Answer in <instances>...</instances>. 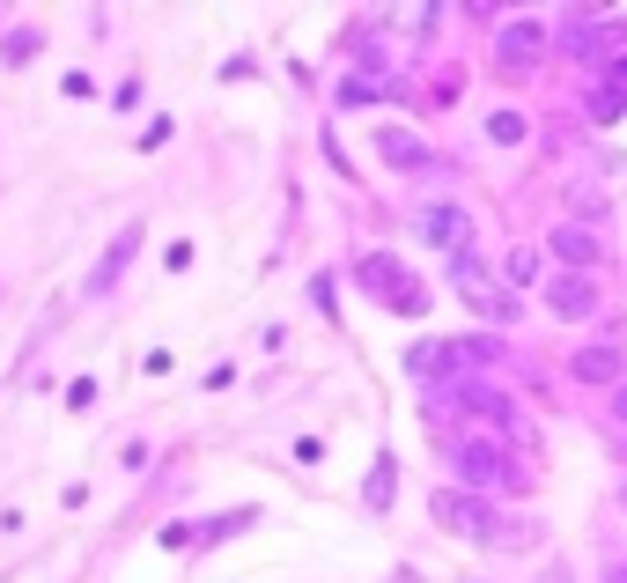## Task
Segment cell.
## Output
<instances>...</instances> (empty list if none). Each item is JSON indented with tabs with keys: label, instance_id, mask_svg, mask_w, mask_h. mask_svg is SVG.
Masks as SVG:
<instances>
[{
	"label": "cell",
	"instance_id": "6da1fadb",
	"mask_svg": "<svg viewBox=\"0 0 627 583\" xmlns=\"http://www.w3.org/2000/svg\"><path fill=\"white\" fill-rule=\"evenodd\" d=\"M355 289H369L377 295V303H385V311H429V289H421V281H413L407 267H399V259H391V251H369L363 267H355Z\"/></svg>",
	"mask_w": 627,
	"mask_h": 583
},
{
	"label": "cell",
	"instance_id": "5bb4252c",
	"mask_svg": "<svg viewBox=\"0 0 627 583\" xmlns=\"http://www.w3.org/2000/svg\"><path fill=\"white\" fill-rule=\"evenodd\" d=\"M525 133H531L525 111H495V119H487V141L495 148H525Z\"/></svg>",
	"mask_w": 627,
	"mask_h": 583
},
{
	"label": "cell",
	"instance_id": "9c48e42d",
	"mask_svg": "<svg viewBox=\"0 0 627 583\" xmlns=\"http://www.w3.org/2000/svg\"><path fill=\"white\" fill-rule=\"evenodd\" d=\"M569 369H576V385H613V391H620L627 355H620V347H576V363H569Z\"/></svg>",
	"mask_w": 627,
	"mask_h": 583
},
{
	"label": "cell",
	"instance_id": "9a60e30c",
	"mask_svg": "<svg viewBox=\"0 0 627 583\" xmlns=\"http://www.w3.org/2000/svg\"><path fill=\"white\" fill-rule=\"evenodd\" d=\"M502 281L509 289H531V281H539V251H531V244H517V251L502 259Z\"/></svg>",
	"mask_w": 627,
	"mask_h": 583
},
{
	"label": "cell",
	"instance_id": "277c9868",
	"mask_svg": "<svg viewBox=\"0 0 627 583\" xmlns=\"http://www.w3.org/2000/svg\"><path fill=\"white\" fill-rule=\"evenodd\" d=\"M413 229H421L429 244H443V251H473V215L451 207V199H429V207L413 215Z\"/></svg>",
	"mask_w": 627,
	"mask_h": 583
},
{
	"label": "cell",
	"instance_id": "e0dca14e",
	"mask_svg": "<svg viewBox=\"0 0 627 583\" xmlns=\"http://www.w3.org/2000/svg\"><path fill=\"white\" fill-rule=\"evenodd\" d=\"M569 207H576V215H591V222H605V193H598V185H583V177L569 185Z\"/></svg>",
	"mask_w": 627,
	"mask_h": 583
},
{
	"label": "cell",
	"instance_id": "ba28073f",
	"mask_svg": "<svg viewBox=\"0 0 627 583\" xmlns=\"http://www.w3.org/2000/svg\"><path fill=\"white\" fill-rule=\"evenodd\" d=\"M377 155H385L391 171H443L429 148L413 141V133H399V126H385V133H377Z\"/></svg>",
	"mask_w": 627,
	"mask_h": 583
},
{
	"label": "cell",
	"instance_id": "52a82bcc",
	"mask_svg": "<svg viewBox=\"0 0 627 583\" xmlns=\"http://www.w3.org/2000/svg\"><path fill=\"white\" fill-rule=\"evenodd\" d=\"M451 369H465L458 341H421V347H407V377H421V385H435V377H451Z\"/></svg>",
	"mask_w": 627,
	"mask_h": 583
},
{
	"label": "cell",
	"instance_id": "44dd1931",
	"mask_svg": "<svg viewBox=\"0 0 627 583\" xmlns=\"http://www.w3.org/2000/svg\"><path fill=\"white\" fill-rule=\"evenodd\" d=\"M613 421H620V429H627V385L613 391Z\"/></svg>",
	"mask_w": 627,
	"mask_h": 583
},
{
	"label": "cell",
	"instance_id": "7402d4cb",
	"mask_svg": "<svg viewBox=\"0 0 627 583\" xmlns=\"http://www.w3.org/2000/svg\"><path fill=\"white\" fill-rule=\"evenodd\" d=\"M605 583H627V561H613V569H605Z\"/></svg>",
	"mask_w": 627,
	"mask_h": 583
},
{
	"label": "cell",
	"instance_id": "7c38bea8",
	"mask_svg": "<svg viewBox=\"0 0 627 583\" xmlns=\"http://www.w3.org/2000/svg\"><path fill=\"white\" fill-rule=\"evenodd\" d=\"M480 547H502V554H525V547H539V525H517V517H495Z\"/></svg>",
	"mask_w": 627,
	"mask_h": 583
},
{
	"label": "cell",
	"instance_id": "8fae6325",
	"mask_svg": "<svg viewBox=\"0 0 627 583\" xmlns=\"http://www.w3.org/2000/svg\"><path fill=\"white\" fill-rule=\"evenodd\" d=\"M539 45H547V37H539V23H509V30H502V67H509V74L531 67V60H539Z\"/></svg>",
	"mask_w": 627,
	"mask_h": 583
},
{
	"label": "cell",
	"instance_id": "30bf717a",
	"mask_svg": "<svg viewBox=\"0 0 627 583\" xmlns=\"http://www.w3.org/2000/svg\"><path fill=\"white\" fill-rule=\"evenodd\" d=\"M554 251L569 259V273H591V267H598V229H583V222H561V229H554Z\"/></svg>",
	"mask_w": 627,
	"mask_h": 583
},
{
	"label": "cell",
	"instance_id": "ffe728a7",
	"mask_svg": "<svg viewBox=\"0 0 627 583\" xmlns=\"http://www.w3.org/2000/svg\"><path fill=\"white\" fill-rule=\"evenodd\" d=\"M605 82H613V89L627 97V60H613V74H605Z\"/></svg>",
	"mask_w": 627,
	"mask_h": 583
},
{
	"label": "cell",
	"instance_id": "7a4b0ae2",
	"mask_svg": "<svg viewBox=\"0 0 627 583\" xmlns=\"http://www.w3.org/2000/svg\"><path fill=\"white\" fill-rule=\"evenodd\" d=\"M509 473V436L502 429H465L458 436V481H465V495H480V487H495Z\"/></svg>",
	"mask_w": 627,
	"mask_h": 583
},
{
	"label": "cell",
	"instance_id": "4fadbf2b",
	"mask_svg": "<svg viewBox=\"0 0 627 583\" xmlns=\"http://www.w3.org/2000/svg\"><path fill=\"white\" fill-rule=\"evenodd\" d=\"M391 481H399V458L385 451V458L369 465V487H363V495H369V510H391Z\"/></svg>",
	"mask_w": 627,
	"mask_h": 583
},
{
	"label": "cell",
	"instance_id": "8992f818",
	"mask_svg": "<svg viewBox=\"0 0 627 583\" xmlns=\"http://www.w3.org/2000/svg\"><path fill=\"white\" fill-rule=\"evenodd\" d=\"M547 311L554 317H591L598 311V281H591V273H561L554 289H547Z\"/></svg>",
	"mask_w": 627,
	"mask_h": 583
},
{
	"label": "cell",
	"instance_id": "ac0fdd59",
	"mask_svg": "<svg viewBox=\"0 0 627 583\" xmlns=\"http://www.w3.org/2000/svg\"><path fill=\"white\" fill-rule=\"evenodd\" d=\"M0 60H8V67H30V60H37V30H15V37L0 45Z\"/></svg>",
	"mask_w": 627,
	"mask_h": 583
},
{
	"label": "cell",
	"instance_id": "3957f363",
	"mask_svg": "<svg viewBox=\"0 0 627 583\" xmlns=\"http://www.w3.org/2000/svg\"><path fill=\"white\" fill-rule=\"evenodd\" d=\"M429 517H435V532H458V539H487V503L480 495H465V487H435L429 495Z\"/></svg>",
	"mask_w": 627,
	"mask_h": 583
},
{
	"label": "cell",
	"instance_id": "2e32d148",
	"mask_svg": "<svg viewBox=\"0 0 627 583\" xmlns=\"http://www.w3.org/2000/svg\"><path fill=\"white\" fill-rule=\"evenodd\" d=\"M591 119H598V126L627 119V97H620V89H613V82H598V89H591Z\"/></svg>",
	"mask_w": 627,
	"mask_h": 583
},
{
	"label": "cell",
	"instance_id": "5b68a950",
	"mask_svg": "<svg viewBox=\"0 0 627 583\" xmlns=\"http://www.w3.org/2000/svg\"><path fill=\"white\" fill-rule=\"evenodd\" d=\"M133 251H141V222H126L119 237H111V251H104L97 273H89V295H111V289H119V273H126V259H133Z\"/></svg>",
	"mask_w": 627,
	"mask_h": 583
},
{
	"label": "cell",
	"instance_id": "d6986e66",
	"mask_svg": "<svg viewBox=\"0 0 627 583\" xmlns=\"http://www.w3.org/2000/svg\"><path fill=\"white\" fill-rule=\"evenodd\" d=\"M244 525H259V510H229V517H207L199 539H221V532H244Z\"/></svg>",
	"mask_w": 627,
	"mask_h": 583
}]
</instances>
